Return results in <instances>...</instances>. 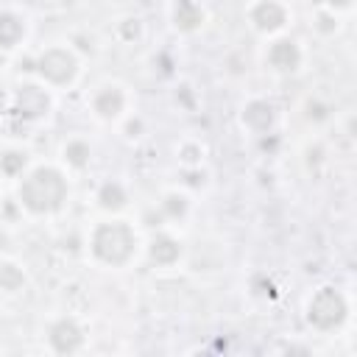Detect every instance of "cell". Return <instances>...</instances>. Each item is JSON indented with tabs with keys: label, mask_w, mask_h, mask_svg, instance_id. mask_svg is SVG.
I'll return each instance as SVG.
<instances>
[{
	"label": "cell",
	"mask_w": 357,
	"mask_h": 357,
	"mask_svg": "<svg viewBox=\"0 0 357 357\" xmlns=\"http://www.w3.org/2000/svg\"><path fill=\"white\" fill-rule=\"evenodd\" d=\"M70 201V181L67 173L56 165H31L17 178V204L28 215L47 218L67 206Z\"/></svg>",
	"instance_id": "cell-1"
},
{
	"label": "cell",
	"mask_w": 357,
	"mask_h": 357,
	"mask_svg": "<svg viewBox=\"0 0 357 357\" xmlns=\"http://www.w3.org/2000/svg\"><path fill=\"white\" fill-rule=\"evenodd\" d=\"M137 248H139V237L128 220L109 218L95 223L89 231V254L95 262L106 268H126L137 257Z\"/></svg>",
	"instance_id": "cell-2"
},
{
	"label": "cell",
	"mask_w": 357,
	"mask_h": 357,
	"mask_svg": "<svg viewBox=\"0 0 357 357\" xmlns=\"http://www.w3.org/2000/svg\"><path fill=\"white\" fill-rule=\"evenodd\" d=\"M33 73L45 86L64 89L75 84L81 73V59L70 45H50L33 59Z\"/></svg>",
	"instance_id": "cell-3"
},
{
	"label": "cell",
	"mask_w": 357,
	"mask_h": 357,
	"mask_svg": "<svg viewBox=\"0 0 357 357\" xmlns=\"http://www.w3.org/2000/svg\"><path fill=\"white\" fill-rule=\"evenodd\" d=\"M349 318V301L346 296L332 287V284H324L318 287L310 301H307V324L318 332H335L346 324Z\"/></svg>",
	"instance_id": "cell-4"
},
{
	"label": "cell",
	"mask_w": 357,
	"mask_h": 357,
	"mask_svg": "<svg viewBox=\"0 0 357 357\" xmlns=\"http://www.w3.org/2000/svg\"><path fill=\"white\" fill-rule=\"evenodd\" d=\"M50 89L45 84H20L8 95V112L22 123H36L50 112Z\"/></svg>",
	"instance_id": "cell-5"
},
{
	"label": "cell",
	"mask_w": 357,
	"mask_h": 357,
	"mask_svg": "<svg viewBox=\"0 0 357 357\" xmlns=\"http://www.w3.org/2000/svg\"><path fill=\"white\" fill-rule=\"evenodd\" d=\"M245 17H248V25L262 36H279L293 20L290 8L282 0H254Z\"/></svg>",
	"instance_id": "cell-6"
},
{
	"label": "cell",
	"mask_w": 357,
	"mask_h": 357,
	"mask_svg": "<svg viewBox=\"0 0 357 357\" xmlns=\"http://www.w3.org/2000/svg\"><path fill=\"white\" fill-rule=\"evenodd\" d=\"M89 112L103 123H114V120L126 117V112H128V89L123 84H117V81L100 84L89 95Z\"/></svg>",
	"instance_id": "cell-7"
},
{
	"label": "cell",
	"mask_w": 357,
	"mask_h": 357,
	"mask_svg": "<svg viewBox=\"0 0 357 357\" xmlns=\"http://www.w3.org/2000/svg\"><path fill=\"white\" fill-rule=\"evenodd\" d=\"M265 64L276 75H293L304 64V47L296 39H290V36H276L273 42H268Z\"/></svg>",
	"instance_id": "cell-8"
},
{
	"label": "cell",
	"mask_w": 357,
	"mask_h": 357,
	"mask_svg": "<svg viewBox=\"0 0 357 357\" xmlns=\"http://www.w3.org/2000/svg\"><path fill=\"white\" fill-rule=\"evenodd\" d=\"M84 340L86 335L75 318H59L47 329V343L56 354H75L84 349Z\"/></svg>",
	"instance_id": "cell-9"
},
{
	"label": "cell",
	"mask_w": 357,
	"mask_h": 357,
	"mask_svg": "<svg viewBox=\"0 0 357 357\" xmlns=\"http://www.w3.org/2000/svg\"><path fill=\"white\" fill-rule=\"evenodd\" d=\"M240 120H243V126H245L251 134L265 137V134L273 131V123H276V106H273L271 100H265V98H251V100L243 106Z\"/></svg>",
	"instance_id": "cell-10"
},
{
	"label": "cell",
	"mask_w": 357,
	"mask_h": 357,
	"mask_svg": "<svg viewBox=\"0 0 357 357\" xmlns=\"http://www.w3.org/2000/svg\"><path fill=\"white\" fill-rule=\"evenodd\" d=\"M148 259L156 265V268H173L178 259H181V243L170 234V231H153L148 237Z\"/></svg>",
	"instance_id": "cell-11"
},
{
	"label": "cell",
	"mask_w": 357,
	"mask_h": 357,
	"mask_svg": "<svg viewBox=\"0 0 357 357\" xmlns=\"http://www.w3.org/2000/svg\"><path fill=\"white\" fill-rule=\"evenodd\" d=\"M28 36V25L25 17L11 11V8H0V50H17Z\"/></svg>",
	"instance_id": "cell-12"
},
{
	"label": "cell",
	"mask_w": 357,
	"mask_h": 357,
	"mask_svg": "<svg viewBox=\"0 0 357 357\" xmlns=\"http://www.w3.org/2000/svg\"><path fill=\"white\" fill-rule=\"evenodd\" d=\"M95 204H98V209H103L106 215L123 212V209L128 206V190H126V184L117 181V178H106V181L95 190Z\"/></svg>",
	"instance_id": "cell-13"
},
{
	"label": "cell",
	"mask_w": 357,
	"mask_h": 357,
	"mask_svg": "<svg viewBox=\"0 0 357 357\" xmlns=\"http://www.w3.org/2000/svg\"><path fill=\"white\" fill-rule=\"evenodd\" d=\"M204 20H206V14H204V8H201L195 0H178L176 8H173V25H176L181 33L198 31V28L204 25Z\"/></svg>",
	"instance_id": "cell-14"
},
{
	"label": "cell",
	"mask_w": 357,
	"mask_h": 357,
	"mask_svg": "<svg viewBox=\"0 0 357 357\" xmlns=\"http://www.w3.org/2000/svg\"><path fill=\"white\" fill-rule=\"evenodd\" d=\"M61 162H64L70 170H84V167H89V162H92V145H89L84 137H70V139L61 145Z\"/></svg>",
	"instance_id": "cell-15"
},
{
	"label": "cell",
	"mask_w": 357,
	"mask_h": 357,
	"mask_svg": "<svg viewBox=\"0 0 357 357\" xmlns=\"http://www.w3.org/2000/svg\"><path fill=\"white\" fill-rule=\"evenodd\" d=\"M25 282H28V273L17 259H0V293L14 296L25 287Z\"/></svg>",
	"instance_id": "cell-16"
},
{
	"label": "cell",
	"mask_w": 357,
	"mask_h": 357,
	"mask_svg": "<svg viewBox=\"0 0 357 357\" xmlns=\"http://www.w3.org/2000/svg\"><path fill=\"white\" fill-rule=\"evenodd\" d=\"M31 167V156L25 148H6L0 153V173L6 178H20Z\"/></svg>",
	"instance_id": "cell-17"
},
{
	"label": "cell",
	"mask_w": 357,
	"mask_h": 357,
	"mask_svg": "<svg viewBox=\"0 0 357 357\" xmlns=\"http://www.w3.org/2000/svg\"><path fill=\"white\" fill-rule=\"evenodd\" d=\"M159 212H162L167 220H181V218H187V212H190V198H187L184 192H178V190H167V192L162 195V201H159Z\"/></svg>",
	"instance_id": "cell-18"
},
{
	"label": "cell",
	"mask_w": 357,
	"mask_h": 357,
	"mask_svg": "<svg viewBox=\"0 0 357 357\" xmlns=\"http://www.w3.org/2000/svg\"><path fill=\"white\" fill-rule=\"evenodd\" d=\"M304 117H307L310 123H326V120L332 117V106H329L326 100H321V98H307V103H304Z\"/></svg>",
	"instance_id": "cell-19"
},
{
	"label": "cell",
	"mask_w": 357,
	"mask_h": 357,
	"mask_svg": "<svg viewBox=\"0 0 357 357\" xmlns=\"http://www.w3.org/2000/svg\"><path fill=\"white\" fill-rule=\"evenodd\" d=\"M117 36H120L123 42L139 39V36H142V22H139L137 17H126L123 22H117Z\"/></svg>",
	"instance_id": "cell-20"
},
{
	"label": "cell",
	"mask_w": 357,
	"mask_h": 357,
	"mask_svg": "<svg viewBox=\"0 0 357 357\" xmlns=\"http://www.w3.org/2000/svg\"><path fill=\"white\" fill-rule=\"evenodd\" d=\"M201 156H204V148L198 142H184L178 148V159L187 165V167H198L201 165Z\"/></svg>",
	"instance_id": "cell-21"
},
{
	"label": "cell",
	"mask_w": 357,
	"mask_h": 357,
	"mask_svg": "<svg viewBox=\"0 0 357 357\" xmlns=\"http://www.w3.org/2000/svg\"><path fill=\"white\" fill-rule=\"evenodd\" d=\"M315 28H318L321 33H335V31H337V14L329 11V8L318 11V14H315Z\"/></svg>",
	"instance_id": "cell-22"
},
{
	"label": "cell",
	"mask_w": 357,
	"mask_h": 357,
	"mask_svg": "<svg viewBox=\"0 0 357 357\" xmlns=\"http://www.w3.org/2000/svg\"><path fill=\"white\" fill-rule=\"evenodd\" d=\"M354 6V0H324V8H329V11H349Z\"/></svg>",
	"instance_id": "cell-23"
}]
</instances>
